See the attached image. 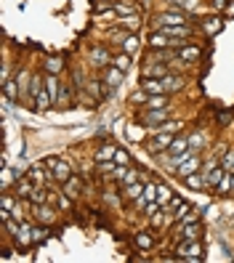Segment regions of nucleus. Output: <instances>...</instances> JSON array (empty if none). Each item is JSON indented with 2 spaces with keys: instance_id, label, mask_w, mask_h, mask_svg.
<instances>
[{
  "instance_id": "55",
  "label": "nucleus",
  "mask_w": 234,
  "mask_h": 263,
  "mask_svg": "<svg viewBox=\"0 0 234 263\" xmlns=\"http://www.w3.org/2000/svg\"><path fill=\"white\" fill-rule=\"evenodd\" d=\"M232 189H234V173H232Z\"/></svg>"
},
{
  "instance_id": "14",
  "label": "nucleus",
  "mask_w": 234,
  "mask_h": 263,
  "mask_svg": "<svg viewBox=\"0 0 234 263\" xmlns=\"http://www.w3.org/2000/svg\"><path fill=\"white\" fill-rule=\"evenodd\" d=\"M181 181H184V186L192 189V192H205V186H207L205 175H200V170H197V173H189L186 178H181Z\"/></svg>"
},
{
  "instance_id": "3",
  "label": "nucleus",
  "mask_w": 234,
  "mask_h": 263,
  "mask_svg": "<svg viewBox=\"0 0 234 263\" xmlns=\"http://www.w3.org/2000/svg\"><path fill=\"white\" fill-rule=\"evenodd\" d=\"M165 24H186V14H184V8H178V5H171V8L165 11V14H160L157 19H154V29H160V27H165Z\"/></svg>"
},
{
  "instance_id": "32",
  "label": "nucleus",
  "mask_w": 234,
  "mask_h": 263,
  "mask_svg": "<svg viewBox=\"0 0 234 263\" xmlns=\"http://www.w3.org/2000/svg\"><path fill=\"white\" fill-rule=\"evenodd\" d=\"M51 101H54V98H51L48 88H43L40 93L35 96V101H32V107H35V109H48V107H51Z\"/></svg>"
},
{
  "instance_id": "44",
  "label": "nucleus",
  "mask_w": 234,
  "mask_h": 263,
  "mask_svg": "<svg viewBox=\"0 0 234 263\" xmlns=\"http://www.w3.org/2000/svg\"><path fill=\"white\" fill-rule=\"evenodd\" d=\"M115 162H117V165H131V154H128L125 149L117 146V152H115Z\"/></svg>"
},
{
  "instance_id": "23",
  "label": "nucleus",
  "mask_w": 234,
  "mask_h": 263,
  "mask_svg": "<svg viewBox=\"0 0 234 263\" xmlns=\"http://www.w3.org/2000/svg\"><path fill=\"white\" fill-rule=\"evenodd\" d=\"M117 24H120L122 29H128V32H139L141 19H139V14H131V16H120V19H117Z\"/></svg>"
},
{
  "instance_id": "18",
  "label": "nucleus",
  "mask_w": 234,
  "mask_h": 263,
  "mask_svg": "<svg viewBox=\"0 0 234 263\" xmlns=\"http://www.w3.org/2000/svg\"><path fill=\"white\" fill-rule=\"evenodd\" d=\"M157 32H162L165 37H189V29H186V24H165V27H160Z\"/></svg>"
},
{
  "instance_id": "11",
  "label": "nucleus",
  "mask_w": 234,
  "mask_h": 263,
  "mask_svg": "<svg viewBox=\"0 0 234 263\" xmlns=\"http://www.w3.org/2000/svg\"><path fill=\"white\" fill-rule=\"evenodd\" d=\"M90 64H93V67H107V64H112V56H109L107 48L96 45V48L90 51Z\"/></svg>"
},
{
  "instance_id": "47",
  "label": "nucleus",
  "mask_w": 234,
  "mask_h": 263,
  "mask_svg": "<svg viewBox=\"0 0 234 263\" xmlns=\"http://www.w3.org/2000/svg\"><path fill=\"white\" fill-rule=\"evenodd\" d=\"M146 98H149V93L141 88V90H136V93L131 96V101H133V104H146Z\"/></svg>"
},
{
  "instance_id": "1",
  "label": "nucleus",
  "mask_w": 234,
  "mask_h": 263,
  "mask_svg": "<svg viewBox=\"0 0 234 263\" xmlns=\"http://www.w3.org/2000/svg\"><path fill=\"white\" fill-rule=\"evenodd\" d=\"M176 258L178 261H203V245L200 239H181L176 247Z\"/></svg>"
},
{
  "instance_id": "29",
  "label": "nucleus",
  "mask_w": 234,
  "mask_h": 263,
  "mask_svg": "<svg viewBox=\"0 0 234 263\" xmlns=\"http://www.w3.org/2000/svg\"><path fill=\"white\" fill-rule=\"evenodd\" d=\"M168 72H171V67H165V64H149V67H144V77H165Z\"/></svg>"
},
{
  "instance_id": "38",
  "label": "nucleus",
  "mask_w": 234,
  "mask_h": 263,
  "mask_svg": "<svg viewBox=\"0 0 234 263\" xmlns=\"http://www.w3.org/2000/svg\"><path fill=\"white\" fill-rule=\"evenodd\" d=\"M205 139H207V136L203 133V130H197V133H192V136H189V149H192V152H197V149H203Z\"/></svg>"
},
{
  "instance_id": "36",
  "label": "nucleus",
  "mask_w": 234,
  "mask_h": 263,
  "mask_svg": "<svg viewBox=\"0 0 234 263\" xmlns=\"http://www.w3.org/2000/svg\"><path fill=\"white\" fill-rule=\"evenodd\" d=\"M3 93H5V98H11V101L19 98V93H22V90H19V83L16 80H5L3 83Z\"/></svg>"
},
{
  "instance_id": "17",
  "label": "nucleus",
  "mask_w": 234,
  "mask_h": 263,
  "mask_svg": "<svg viewBox=\"0 0 234 263\" xmlns=\"http://www.w3.org/2000/svg\"><path fill=\"white\" fill-rule=\"evenodd\" d=\"M144 186H146V181H136V183H131V186H120L122 200H136V197H141L144 194Z\"/></svg>"
},
{
  "instance_id": "48",
  "label": "nucleus",
  "mask_w": 234,
  "mask_h": 263,
  "mask_svg": "<svg viewBox=\"0 0 234 263\" xmlns=\"http://www.w3.org/2000/svg\"><path fill=\"white\" fill-rule=\"evenodd\" d=\"M181 205H184V200H181V197H176V194H173V200H171V202H168V205H165V210H168V213H173V210H178Z\"/></svg>"
},
{
  "instance_id": "42",
  "label": "nucleus",
  "mask_w": 234,
  "mask_h": 263,
  "mask_svg": "<svg viewBox=\"0 0 234 263\" xmlns=\"http://www.w3.org/2000/svg\"><path fill=\"white\" fill-rule=\"evenodd\" d=\"M122 48H125L128 54H133V51L139 48V37H136V32H131V35H128L125 40H122Z\"/></svg>"
},
{
  "instance_id": "26",
  "label": "nucleus",
  "mask_w": 234,
  "mask_h": 263,
  "mask_svg": "<svg viewBox=\"0 0 234 263\" xmlns=\"http://www.w3.org/2000/svg\"><path fill=\"white\" fill-rule=\"evenodd\" d=\"M165 107H171L168 104V93H154L146 98V109H165Z\"/></svg>"
},
{
  "instance_id": "7",
  "label": "nucleus",
  "mask_w": 234,
  "mask_h": 263,
  "mask_svg": "<svg viewBox=\"0 0 234 263\" xmlns=\"http://www.w3.org/2000/svg\"><path fill=\"white\" fill-rule=\"evenodd\" d=\"M45 162H35V165H29L27 170V175H29V181L32 183H45V181H56L54 178V173H45Z\"/></svg>"
},
{
  "instance_id": "49",
  "label": "nucleus",
  "mask_w": 234,
  "mask_h": 263,
  "mask_svg": "<svg viewBox=\"0 0 234 263\" xmlns=\"http://www.w3.org/2000/svg\"><path fill=\"white\" fill-rule=\"evenodd\" d=\"M160 207H162V205H160V202H157V200H152V202H149V205L144 207V213H146V215H154V213H157V210H160Z\"/></svg>"
},
{
  "instance_id": "13",
  "label": "nucleus",
  "mask_w": 234,
  "mask_h": 263,
  "mask_svg": "<svg viewBox=\"0 0 234 263\" xmlns=\"http://www.w3.org/2000/svg\"><path fill=\"white\" fill-rule=\"evenodd\" d=\"M61 192H64V194H69L72 200H77V197H80V192H83V178H77V175H69V178L64 181Z\"/></svg>"
},
{
  "instance_id": "27",
  "label": "nucleus",
  "mask_w": 234,
  "mask_h": 263,
  "mask_svg": "<svg viewBox=\"0 0 234 263\" xmlns=\"http://www.w3.org/2000/svg\"><path fill=\"white\" fill-rule=\"evenodd\" d=\"M184 152H189V139L176 136L173 144H171V149H168V154H184Z\"/></svg>"
},
{
  "instance_id": "35",
  "label": "nucleus",
  "mask_w": 234,
  "mask_h": 263,
  "mask_svg": "<svg viewBox=\"0 0 234 263\" xmlns=\"http://www.w3.org/2000/svg\"><path fill=\"white\" fill-rule=\"evenodd\" d=\"M45 88H48V93H51V98H56L61 96V88H58V80H56V75H48L45 77Z\"/></svg>"
},
{
  "instance_id": "51",
  "label": "nucleus",
  "mask_w": 234,
  "mask_h": 263,
  "mask_svg": "<svg viewBox=\"0 0 234 263\" xmlns=\"http://www.w3.org/2000/svg\"><path fill=\"white\" fill-rule=\"evenodd\" d=\"M88 88H90V93H93V96H101V93H104V90H101V85H99V83H96V80H93V83H90V85H88Z\"/></svg>"
},
{
  "instance_id": "19",
  "label": "nucleus",
  "mask_w": 234,
  "mask_h": 263,
  "mask_svg": "<svg viewBox=\"0 0 234 263\" xmlns=\"http://www.w3.org/2000/svg\"><path fill=\"white\" fill-rule=\"evenodd\" d=\"M112 8H115V14H120V16L139 14V5L131 3V0H117V3H112Z\"/></svg>"
},
{
  "instance_id": "31",
  "label": "nucleus",
  "mask_w": 234,
  "mask_h": 263,
  "mask_svg": "<svg viewBox=\"0 0 234 263\" xmlns=\"http://www.w3.org/2000/svg\"><path fill=\"white\" fill-rule=\"evenodd\" d=\"M43 88H45V77H40V75H32V80H29V101H35V96L40 93Z\"/></svg>"
},
{
  "instance_id": "4",
  "label": "nucleus",
  "mask_w": 234,
  "mask_h": 263,
  "mask_svg": "<svg viewBox=\"0 0 234 263\" xmlns=\"http://www.w3.org/2000/svg\"><path fill=\"white\" fill-rule=\"evenodd\" d=\"M45 165H51V173H54V178L58 181V183H64L69 178V175H72V168L67 165V162L61 160V157H45Z\"/></svg>"
},
{
  "instance_id": "20",
  "label": "nucleus",
  "mask_w": 234,
  "mask_h": 263,
  "mask_svg": "<svg viewBox=\"0 0 234 263\" xmlns=\"http://www.w3.org/2000/svg\"><path fill=\"white\" fill-rule=\"evenodd\" d=\"M35 215H37V221H40V223H48V226L56 221V210L48 207V205H35Z\"/></svg>"
},
{
  "instance_id": "30",
  "label": "nucleus",
  "mask_w": 234,
  "mask_h": 263,
  "mask_svg": "<svg viewBox=\"0 0 234 263\" xmlns=\"http://www.w3.org/2000/svg\"><path fill=\"white\" fill-rule=\"evenodd\" d=\"M112 67L122 69V72H128V69H131V54H128V51H122V54L112 56Z\"/></svg>"
},
{
  "instance_id": "21",
  "label": "nucleus",
  "mask_w": 234,
  "mask_h": 263,
  "mask_svg": "<svg viewBox=\"0 0 234 263\" xmlns=\"http://www.w3.org/2000/svg\"><path fill=\"white\" fill-rule=\"evenodd\" d=\"M27 200L32 202V205H45V202H48V192L43 189V183H35V186H32Z\"/></svg>"
},
{
  "instance_id": "22",
  "label": "nucleus",
  "mask_w": 234,
  "mask_h": 263,
  "mask_svg": "<svg viewBox=\"0 0 234 263\" xmlns=\"http://www.w3.org/2000/svg\"><path fill=\"white\" fill-rule=\"evenodd\" d=\"M203 29L207 32V35H216V32L224 29V19H221V16H207V19H203Z\"/></svg>"
},
{
  "instance_id": "52",
  "label": "nucleus",
  "mask_w": 234,
  "mask_h": 263,
  "mask_svg": "<svg viewBox=\"0 0 234 263\" xmlns=\"http://www.w3.org/2000/svg\"><path fill=\"white\" fill-rule=\"evenodd\" d=\"M213 8H216V11H224V8H226V0H213Z\"/></svg>"
},
{
  "instance_id": "54",
  "label": "nucleus",
  "mask_w": 234,
  "mask_h": 263,
  "mask_svg": "<svg viewBox=\"0 0 234 263\" xmlns=\"http://www.w3.org/2000/svg\"><path fill=\"white\" fill-rule=\"evenodd\" d=\"M165 3H168V5H181L184 0H165Z\"/></svg>"
},
{
  "instance_id": "41",
  "label": "nucleus",
  "mask_w": 234,
  "mask_h": 263,
  "mask_svg": "<svg viewBox=\"0 0 234 263\" xmlns=\"http://www.w3.org/2000/svg\"><path fill=\"white\" fill-rule=\"evenodd\" d=\"M221 168H224L226 173H234V149L232 152H224V157H221Z\"/></svg>"
},
{
  "instance_id": "6",
  "label": "nucleus",
  "mask_w": 234,
  "mask_h": 263,
  "mask_svg": "<svg viewBox=\"0 0 234 263\" xmlns=\"http://www.w3.org/2000/svg\"><path fill=\"white\" fill-rule=\"evenodd\" d=\"M168 115H171V107L165 109H146V115L141 117V122H144V128H152V125H162L168 120Z\"/></svg>"
},
{
  "instance_id": "15",
  "label": "nucleus",
  "mask_w": 234,
  "mask_h": 263,
  "mask_svg": "<svg viewBox=\"0 0 234 263\" xmlns=\"http://www.w3.org/2000/svg\"><path fill=\"white\" fill-rule=\"evenodd\" d=\"M149 223H152V229H168L171 226V213L165 207H160L154 215H149Z\"/></svg>"
},
{
  "instance_id": "50",
  "label": "nucleus",
  "mask_w": 234,
  "mask_h": 263,
  "mask_svg": "<svg viewBox=\"0 0 234 263\" xmlns=\"http://www.w3.org/2000/svg\"><path fill=\"white\" fill-rule=\"evenodd\" d=\"M200 5V0H184V3L178 5V8H184V11H194Z\"/></svg>"
},
{
  "instance_id": "16",
  "label": "nucleus",
  "mask_w": 234,
  "mask_h": 263,
  "mask_svg": "<svg viewBox=\"0 0 234 263\" xmlns=\"http://www.w3.org/2000/svg\"><path fill=\"white\" fill-rule=\"evenodd\" d=\"M162 85H165V93H176V90L184 88V77H181V75H171V72H168V75L162 77Z\"/></svg>"
},
{
  "instance_id": "45",
  "label": "nucleus",
  "mask_w": 234,
  "mask_h": 263,
  "mask_svg": "<svg viewBox=\"0 0 234 263\" xmlns=\"http://www.w3.org/2000/svg\"><path fill=\"white\" fill-rule=\"evenodd\" d=\"M218 192H232V173H226L224 178H221V183H218Z\"/></svg>"
},
{
  "instance_id": "10",
  "label": "nucleus",
  "mask_w": 234,
  "mask_h": 263,
  "mask_svg": "<svg viewBox=\"0 0 234 263\" xmlns=\"http://www.w3.org/2000/svg\"><path fill=\"white\" fill-rule=\"evenodd\" d=\"M200 56H203V51L197 45H181V48H176V58H181V61H197Z\"/></svg>"
},
{
  "instance_id": "43",
  "label": "nucleus",
  "mask_w": 234,
  "mask_h": 263,
  "mask_svg": "<svg viewBox=\"0 0 234 263\" xmlns=\"http://www.w3.org/2000/svg\"><path fill=\"white\" fill-rule=\"evenodd\" d=\"M61 67H64V61H61V58H56V56H51L48 61H45V69H48L51 75H56V72L61 69Z\"/></svg>"
},
{
  "instance_id": "25",
  "label": "nucleus",
  "mask_w": 234,
  "mask_h": 263,
  "mask_svg": "<svg viewBox=\"0 0 234 263\" xmlns=\"http://www.w3.org/2000/svg\"><path fill=\"white\" fill-rule=\"evenodd\" d=\"M115 152H117V146H112V144H104V146L96 149V162H109V160H115Z\"/></svg>"
},
{
  "instance_id": "33",
  "label": "nucleus",
  "mask_w": 234,
  "mask_h": 263,
  "mask_svg": "<svg viewBox=\"0 0 234 263\" xmlns=\"http://www.w3.org/2000/svg\"><path fill=\"white\" fill-rule=\"evenodd\" d=\"M133 242H136V247H139V250H152V245H154L152 234H146V232H139L133 236Z\"/></svg>"
},
{
  "instance_id": "9",
  "label": "nucleus",
  "mask_w": 234,
  "mask_h": 263,
  "mask_svg": "<svg viewBox=\"0 0 234 263\" xmlns=\"http://www.w3.org/2000/svg\"><path fill=\"white\" fill-rule=\"evenodd\" d=\"M152 200H157V183H149V181H146L144 194H141V197H136L133 202H136V207H139V210H144V207H146Z\"/></svg>"
},
{
  "instance_id": "34",
  "label": "nucleus",
  "mask_w": 234,
  "mask_h": 263,
  "mask_svg": "<svg viewBox=\"0 0 234 263\" xmlns=\"http://www.w3.org/2000/svg\"><path fill=\"white\" fill-rule=\"evenodd\" d=\"M171 200H173V192H171V186H168V183H157V202H160L162 207H165Z\"/></svg>"
},
{
  "instance_id": "8",
  "label": "nucleus",
  "mask_w": 234,
  "mask_h": 263,
  "mask_svg": "<svg viewBox=\"0 0 234 263\" xmlns=\"http://www.w3.org/2000/svg\"><path fill=\"white\" fill-rule=\"evenodd\" d=\"M14 239H16L19 247H32V245H35V239H32V223L29 221H22V229L14 234Z\"/></svg>"
},
{
  "instance_id": "24",
  "label": "nucleus",
  "mask_w": 234,
  "mask_h": 263,
  "mask_svg": "<svg viewBox=\"0 0 234 263\" xmlns=\"http://www.w3.org/2000/svg\"><path fill=\"white\" fill-rule=\"evenodd\" d=\"M48 236H51L48 223H35V226H32V239H35V245H40V242H45Z\"/></svg>"
},
{
  "instance_id": "53",
  "label": "nucleus",
  "mask_w": 234,
  "mask_h": 263,
  "mask_svg": "<svg viewBox=\"0 0 234 263\" xmlns=\"http://www.w3.org/2000/svg\"><path fill=\"white\" fill-rule=\"evenodd\" d=\"M101 22H117V19H115V14H112V11H107V14L101 16Z\"/></svg>"
},
{
  "instance_id": "46",
  "label": "nucleus",
  "mask_w": 234,
  "mask_h": 263,
  "mask_svg": "<svg viewBox=\"0 0 234 263\" xmlns=\"http://www.w3.org/2000/svg\"><path fill=\"white\" fill-rule=\"evenodd\" d=\"M11 213H14L16 221H27V215H24V207H22V202H19V200H16V205L11 207Z\"/></svg>"
},
{
  "instance_id": "2",
  "label": "nucleus",
  "mask_w": 234,
  "mask_h": 263,
  "mask_svg": "<svg viewBox=\"0 0 234 263\" xmlns=\"http://www.w3.org/2000/svg\"><path fill=\"white\" fill-rule=\"evenodd\" d=\"M173 139H176V133H171V130H160V133H154L152 139H149L146 152H149V154L168 152V149H171V144H173Z\"/></svg>"
},
{
  "instance_id": "5",
  "label": "nucleus",
  "mask_w": 234,
  "mask_h": 263,
  "mask_svg": "<svg viewBox=\"0 0 234 263\" xmlns=\"http://www.w3.org/2000/svg\"><path fill=\"white\" fill-rule=\"evenodd\" d=\"M200 168H203V160H200V154H197V152H192V154L186 157L184 162H181L178 168H176V173H178L181 178H186V175H189V173H197Z\"/></svg>"
},
{
  "instance_id": "28",
  "label": "nucleus",
  "mask_w": 234,
  "mask_h": 263,
  "mask_svg": "<svg viewBox=\"0 0 234 263\" xmlns=\"http://www.w3.org/2000/svg\"><path fill=\"white\" fill-rule=\"evenodd\" d=\"M122 77H125V72H122V69H117V67H109V72H107V80H104V83H107L109 88H117V85L122 83Z\"/></svg>"
},
{
  "instance_id": "12",
  "label": "nucleus",
  "mask_w": 234,
  "mask_h": 263,
  "mask_svg": "<svg viewBox=\"0 0 234 263\" xmlns=\"http://www.w3.org/2000/svg\"><path fill=\"white\" fill-rule=\"evenodd\" d=\"M32 186H35V183L29 181V175H16V181H14V192H16V197H19V200H24V197H29Z\"/></svg>"
},
{
  "instance_id": "37",
  "label": "nucleus",
  "mask_w": 234,
  "mask_h": 263,
  "mask_svg": "<svg viewBox=\"0 0 234 263\" xmlns=\"http://www.w3.org/2000/svg\"><path fill=\"white\" fill-rule=\"evenodd\" d=\"M14 80L19 83V90L29 96V80H32V75H29V72H24V69H22V72H19V75L14 77Z\"/></svg>"
},
{
  "instance_id": "40",
  "label": "nucleus",
  "mask_w": 234,
  "mask_h": 263,
  "mask_svg": "<svg viewBox=\"0 0 234 263\" xmlns=\"http://www.w3.org/2000/svg\"><path fill=\"white\" fill-rule=\"evenodd\" d=\"M136 181H141V170L128 168V173H125V178L120 181V186H131V183H136Z\"/></svg>"
},
{
  "instance_id": "39",
  "label": "nucleus",
  "mask_w": 234,
  "mask_h": 263,
  "mask_svg": "<svg viewBox=\"0 0 234 263\" xmlns=\"http://www.w3.org/2000/svg\"><path fill=\"white\" fill-rule=\"evenodd\" d=\"M192 213V207L189 205H186V202H184V205H181L178 210H173V213H171V223H181V221H184L186 218V215H189Z\"/></svg>"
}]
</instances>
